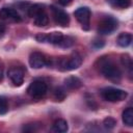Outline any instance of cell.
Segmentation results:
<instances>
[{
	"label": "cell",
	"mask_w": 133,
	"mask_h": 133,
	"mask_svg": "<svg viewBox=\"0 0 133 133\" xmlns=\"http://www.w3.org/2000/svg\"><path fill=\"white\" fill-rule=\"evenodd\" d=\"M99 62H100V72L103 74L105 78L113 82H118L121 80L122 72L111 60L102 58L101 60H99Z\"/></svg>",
	"instance_id": "1"
},
{
	"label": "cell",
	"mask_w": 133,
	"mask_h": 133,
	"mask_svg": "<svg viewBox=\"0 0 133 133\" xmlns=\"http://www.w3.org/2000/svg\"><path fill=\"white\" fill-rule=\"evenodd\" d=\"M82 63V57L78 53L72 54L70 57H61L58 59V69L61 71H72L78 69Z\"/></svg>",
	"instance_id": "2"
},
{
	"label": "cell",
	"mask_w": 133,
	"mask_h": 133,
	"mask_svg": "<svg viewBox=\"0 0 133 133\" xmlns=\"http://www.w3.org/2000/svg\"><path fill=\"white\" fill-rule=\"evenodd\" d=\"M101 96L104 100L108 102H119L123 101L127 98L128 94L127 91L119 89V88H114V87H105L101 90Z\"/></svg>",
	"instance_id": "3"
},
{
	"label": "cell",
	"mask_w": 133,
	"mask_h": 133,
	"mask_svg": "<svg viewBox=\"0 0 133 133\" xmlns=\"http://www.w3.org/2000/svg\"><path fill=\"white\" fill-rule=\"evenodd\" d=\"M47 90H48V86H47L46 82L41 80V79L33 80L29 84V86L27 88L28 95L31 98H33V99H41V98H43L47 94Z\"/></svg>",
	"instance_id": "4"
},
{
	"label": "cell",
	"mask_w": 133,
	"mask_h": 133,
	"mask_svg": "<svg viewBox=\"0 0 133 133\" xmlns=\"http://www.w3.org/2000/svg\"><path fill=\"white\" fill-rule=\"evenodd\" d=\"M117 28V21L113 17H106L100 21L98 32L100 34H111Z\"/></svg>",
	"instance_id": "5"
},
{
	"label": "cell",
	"mask_w": 133,
	"mask_h": 133,
	"mask_svg": "<svg viewBox=\"0 0 133 133\" xmlns=\"http://www.w3.org/2000/svg\"><path fill=\"white\" fill-rule=\"evenodd\" d=\"M29 64L32 69H41L45 65H50V60L41 52L34 51L29 56Z\"/></svg>",
	"instance_id": "6"
},
{
	"label": "cell",
	"mask_w": 133,
	"mask_h": 133,
	"mask_svg": "<svg viewBox=\"0 0 133 133\" xmlns=\"http://www.w3.org/2000/svg\"><path fill=\"white\" fill-rule=\"evenodd\" d=\"M77 21L81 24L82 28L84 30H88L89 29V20H90V10L88 7L83 6V7H79L75 10L74 12Z\"/></svg>",
	"instance_id": "7"
},
{
	"label": "cell",
	"mask_w": 133,
	"mask_h": 133,
	"mask_svg": "<svg viewBox=\"0 0 133 133\" xmlns=\"http://www.w3.org/2000/svg\"><path fill=\"white\" fill-rule=\"evenodd\" d=\"M52 16L56 24L60 26H68L70 23V17L69 15L61 8H57L55 6H51Z\"/></svg>",
	"instance_id": "8"
},
{
	"label": "cell",
	"mask_w": 133,
	"mask_h": 133,
	"mask_svg": "<svg viewBox=\"0 0 133 133\" xmlns=\"http://www.w3.org/2000/svg\"><path fill=\"white\" fill-rule=\"evenodd\" d=\"M8 77L16 86H21L24 82V71L19 66H12L8 70Z\"/></svg>",
	"instance_id": "9"
},
{
	"label": "cell",
	"mask_w": 133,
	"mask_h": 133,
	"mask_svg": "<svg viewBox=\"0 0 133 133\" xmlns=\"http://www.w3.org/2000/svg\"><path fill=\"white\" fill-rule=\"evenodd\" d=\"M0 18L2 20H11L14 22H21L22 18L20 14L11 7H2L0 9Z\"/></svg>",
	"instance_id": "10"
},
{
	"label": "cell",
	"mask_w": 133,
	"mask_h": 133,
	"mask_svg": "<svg viewBox=\"0 0 133 133\" xmlns=\"http://www.w3.org/2000/svg\"><path fill=\"white\" fill-rule=\"evenodd\" d=\"M64 86L69 89H78L82 86L81 80L76 76H70L64 79Z\"/></svg>",
	"instance_id": "11"
},
{
	"label": "cell",
	"mask_w": 133,
	"mask_h": 133,
	"mask_svg": "<svg viewBox=\"0 0 133 133\" xmlns=\"http://www.w3.org/2000/svg\"><path fill=\"white\" fill-rule=\"evenodd\" d=\"M33 22H34V25H36L37 27L46 26V25L49 23L48 15L45 12V10H43V11H41L39 14H37V15L33 18Z\"/></svg>",
	"instance_id": "12"
},
{
	"label": "cell",
	"mask_w": 133,
	"mask_h": 133,
	"mask_svg": "<svg viewBox=\"0 0 133 133\" xmlns=\"http://www.w3.org/2000/svg\"><path fill=\"white\" fill-rule=\"evenodd\" d=\"M122 118H123V123L128 126V127H132L133 126V108L132 107H128L123 111L122 114Z\"/></svg>",
	"instance_id": "13"
},
{
	"label": "cell",
	"mask_w": 133,
	"mask_h": 133,
	"mask_svg": "<svg viewBox=\"0 0 133 133\" xmlns=\"http://www.w3.org/2000/svg\"><path fill=\"white\" fill-rule=\"evenodd\" d=\"M63 37V34L61 32H52V33H46V43H50L53 45L58 46Z\"/></svg>",
	"instance_id": "14"
},
{
	"label": "cell",
	"mask_w": 133,
	"mask_h": 133,
	"mask_svg": "<svg viewBox=\"0 0 133 133\" xmlns=\"http://www.w3.org/2000/svg\"><path fill=\"white\" fill-rule=\"evenodd\" d=\"M52 129L55 131V132H58V133H63V132H66L69 127H68V123L66 121L62 119V118H58L56 119L53 125H52Z\"/></svg>",
	"instance_id": "15"
},
{
	"label": "cell",
	"mask_w": 133,
	"mask_h": 133,
	"mask_svg": "<svg viewBox=\"0 0 133 133\" xmlns=\"http://www.w3.org/2000/svg\"><path fill=\"white\" fill-rule=\"evenodd\" d=\"M117 45L119 47H123V48H126L128 46L131 45V42H132V35L130 33H127V32H124V33H121L117 37Z\"/></svg>",
	"instance_id": "16"
},
{
	"label": "cell",
	"mask_w": 133,
	"mask_h": 133,
	"mask_svg": "<svg viewBox=\"0 0 133 133\" xmlns=\"http://www.w3.org/2000/svg\"><path fill=\"white\" fill-rule=\"evenodd\" d=\"M107 1L112 7L121 8V9L127 8L131 5V0H107Z\"/></svg>",
	"instance_id": "17"
},
{
	"label": "cell",
	"mask_w": 133,
	"mask_h": 133,
	"mask_svg": "<svg viewBox=\"0 0 133 133\" xmlns=\"http://www.w3.org/2000/svg\"><path fill=\"white\" fill-rule=\"evenodd\" d=\"M43 10H45V9H44V5H42V4H33V5H30V6H29L27 14H28L29 17L34 18L37 14H39V12L43 11Z\"/></svg>",
	"instance_id": "18"
},
{
	"label": "cell",
	"mask_w": 133,
	"mask_h": 133,
	"mask_svg": "<svg viewBox=\"0 0 133 133\" xmlns=\"http://www.w3.org/2000/svg\"><path fill=\"white\" fill-rule=\"evenodd\" d=\"M122 63H123V65L128 70L129 74L131 75V74H132L133 63H132V59H131V57H130L128 54H126V55H123V56H122Z\"/></svg>",
	"instance_id": "19"
},
{
	"label": "cell",
	"mask_w": 133,
	"mask_h": 133,
	"mask_svg": "<svg viewBox=\"0 0 133 133\" xmlns=\"http://www.w3.org/2000/svg\"><path fill=\"white\" fill-rule=\"evenodd\" d=\"M74 42L75 41L72 36H64L63 35V37H62V39H61V42L59 43L58 46L61 47V48H70L74 45Z\"/></svg>",
	"instance_id": "20"
},
{
	"label": "cell",
	"mask_w": 133,
	"mask_h": 133,
	"mask_svg": "<svg viewBox=\"0 0 133 133\" xmlns=\"http://www.w3.org/2000/svg\"><path fill=\"white\" fill-rule=\"evenodd\" d=\"M103 125H104V127L106 128V129H113L114 127H115V125H116V121L113 118V117H111V116H108V117H106L104 121H103Z\"/></svg>",
	"instance_id": "21"
},
{
	"label": "cell",
	"mask_w": 133,
	"mask_h": 133,
	"mask_svg": "<svg viewBox=\"0 0 133 133\" xmlns=\"http://www.w3.org/2000/svg\"><path fill=\"white\" fill-rule=\"evenodd\" d=\"M64 98H65L64 89L61 88V87H57V88L54 90V99H55L56 101H62Z\"/></svg>",
	"instance_id": "22"
},
{
	"label": "cell",
	"mask_w": 133,
	"mask_h": 133,
	"mask_svg": "<svg viewBox=\"0 0 133 133\" xmlns=\"http://www.w3.org/2000/svg\"><path fill=\"white\" fill-rule=\"evenodd\" d=\"M8 111L7 100L4 97H0V114H5Z\"/></svg>",
	"instance_id": "23"
},
{
	"label": "cell",
	"mask_w": 133,
	"mask_h": 133,
	"mask_svg": "<svg viewBox=\"0 0 133 133\" xmlns=\"http://www.w3.org/2000/svg\"><path fill=\"white\" fill-rule=\"evenodd\" d=\"M92 47L95 49H100V48L104 47V42L103 41H94L92 42Z\"/></svg>",
	"instance_id": "24"
},
{
	"label": "cell",
	"mask_w": 133,
	"mask_h": 133,
	"mask_svg": "<svg viewBox=\"0 0 133 133\" xmlns=\"http://www.w3.org/2000/svg\"><path fill=\"white\" fill-rule=\"evenodd\" d=\"M71 1H72V0H58L59 4H61V5H63V6L69 5V4L71 3Z\"/></svg>",
	"instance_id": "25"
},
{
	"label": "cell",
	"mask_w": 133,
	"mask_h": 133,
	"mask_svg": "<svg viewBox=\"0 0 133 133\" xmlns=\"http://www.w3.org/2000/svg\"><path fill=\"white\" fill-rule=\"evenodd\" d=\"M4 32H5V25L0 23V37L4 34Z\"/></svg>",
	"instance_id": "26"
},
{
	"label": "cell",
	"mask_w": 133,
	"mask_h": 133,
	"mask_svg": "<svg viewBox=\"0 0 133 133\" xmlns=\"http://www.w3.org/2000/svg\"><path fill=\"white\" fill-rule=\"evenodd\" d=\"M2 76H3V69H2V66L0 65V80L2 79Z\"/></svg>",
	"instance_id": "27"
}]
</instances>
